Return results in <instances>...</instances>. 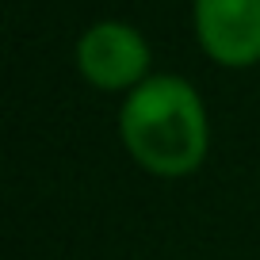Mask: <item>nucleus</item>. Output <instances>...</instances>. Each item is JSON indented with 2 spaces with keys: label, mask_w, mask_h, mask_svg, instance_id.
<instances>
[{
  "label": "nucleus",
  "mask_w": 260,
  "mask_h": 260,
  "mask_svg": "<svg viewBox=\"0 0 260 260\" xmlns=\"http://www.w3.org/2000/svg\"><path fill=\"white\" fill-rule=\"evenodd\" d=\"M77 73L100 92H134L149 81L153 50L149 39L126 19H96L77 39Z\"/></svg>",
  "instance_id": "obj_2"
},
{
  "label": "nucleus",
  "mask_w": 260,
  "mask_h": 260,
  "mask_svg": "<svg viewBox=\"0 0 260 260\" xmlns=\"http://www.w3.org/2000/svg\"><path fill=\"white\" fill-rule=\"evenodd\" d=\"M119 138L146 172L176 180L195 172L211 149L207 104L187 77L153 73L122 96Z\"/></svg>",
  "instance_id": "obj_1"
},
{
  "label": "nucleus",
  "mask_w": 260,
  "mask_h": 260,
  "mask_svg": "<svg viewBox=\"0 0 260 260\" xmlns=\"http://www.w3.org/2000/svg\"><path fill=\"white\" fill-rule=\"evenodd\" d=\"M203 54L222 69L260 65V0H191Z\"/></svg>",
  "instance_id": "obj_3"
}]
</instances>
